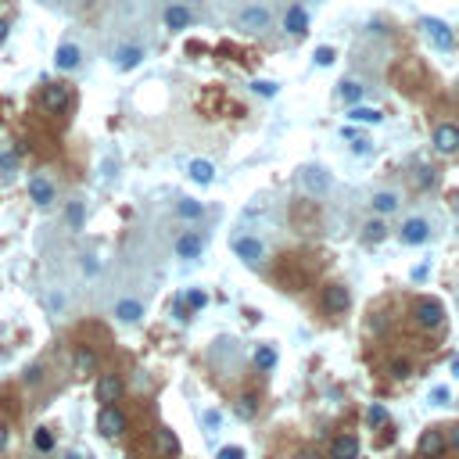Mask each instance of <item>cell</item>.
<instances>
[{
  "mask_svg": "<svg viewBox=\"0 0 459 459\" xmlns=\"http://www.w3.org/2000/svg\"><path fill=\"white\" fill-rule=\"evenodd\" d=\"M302 183H305L309 194H327L330 191V176H327L323 169H305L302 172Z\"/></svg>",
  "mask_w": 459,
  "mask_h": 459,
  "instance_id": "obj_15",
  "label": "cell"
},
{
  "mask_svg": "<svg viewBox=\"0 0 459 459\" xmlns=\"http://www.w3.org/2000/svg\"><path fill=\"white\" fill-rule=\"evenodd\" d=\"M416 323L423 327V330H434V327H441V302H431V298H423V302H416Z\"/></svg>",
  "mask_w": 459,
  "mask_h": 459,
  "instance_id": "obj_3",
  "label": "cell"
},
{
  "mask_svg": "<svg viewBox=\"0 0 459 459\" xmlns=\"http://www.w3.org/2000/svg\"><path fill=\"white\" fill-rule=\"evenodd\" d=\"M352 151L355 154H370V140H352Z\"/></svg>",
  "mask_w": 459,
  "mask_h": 459,
  "instance_id": "obj_41",
  "label": "cell"
},
{
  "mask_svg": "<svg viewBox=\"0 0 459 459\" xmlns=\"http://www.w3.org/2000/svg\"><path fill=\"white\" fill-rule=\"evenodd\" d=\"M65 459H83V456H75V452H69V456H65Z\"/></svg>",
  "mask_w": 459,
  "mask_h": 459,
  "instance_id": "obj_48",
  "label": "cell"
},
{
  "mask_svg": "<svg viewBox=\"0 0 459 459\" xmlns=\"http://www.w3.org/2000/svg\"><path fill=\"white\" fill-rule=\"evenodd\" d=\"M431 395H434V402H449V388H434Z\"/></svg>",
  "mask_w": 459,
  "mask_h": 459,
  "instance_id": "obj_43",
  "label": "cell"
},
{
  "mask_svg": "<svg viewBox=\"0 0 459 459\" xmlns=\"http://www.w3.org/2000/svg\"><path fill=\"white\" fill-rule=\"evenodd\" d=\"M370 204H373L377 212H384V215H388V212H395V209H399V194H391V191H377Z\"/></svg>",
  "mask_w": 459,
  "mask_h": 459,
  "instance_id": "obj_25",
  "label": "cell"
},
{
  "mask_svg": "<svg viewBox=\"0 0 459 459\" xmlns=\"http://www.w3.org/2000/svg\"><path fill=\"white\" fill-rule=\"evenodd\" d=\"M456 212H459V201H456Z\"/></svg>",
  "mask_w": 459,
  "mask_h": 459,
  "instance_id": "obj_49",
  "label": "cell"
},
{
  "mask_svg": "<svg viewBox=\"0 0 459 459\" xmlns=\"http://www.w3.org/2000/svg\"><path fill=\"white\" fill-rule=\"evenodd\" d=\"M97 431L104 438H119L126 431V416L119 413V405H101V416H97Z\"/></svg>",
  "mask_w": 459,
  "mask_h": 459,
  "instance_id": "obj_2",
  "label": "cell"
},
{
  "mask_svg": "<svg viewBox=\"0 0 459 459\" xmlns=\"http://www.w3.org/2000/svg\"><path fill=\"white\" fill-rule=\"evenodd\" d=\"M283 29H287L291 36H305V29H309V11L302 4H291L287 14H283Z\"/></svg>",
  "mask_w": 459,
  "mask_h": 459,
  "instance_id": "obj_9",
  "label": "cell"
},
{
  "mask_svg": "<svg viewBox=\"0 0 459 459\" xmlns=\"http://www.w3.org/2000/svg\"><path fill=\"white\" fill-rule=\"evenodd\" d=\"M97 370V355L90 352V348H79L75 352V373H93Z\"/></svg>",
  "mask_w": 459,
  "mask_h": 459,
  "instance_id": "obj_27",
  "label": "cell"
},
{
  "mask_svg": "<svg viewBox=\"0 0 459 459\" xmlns=\"http://www.w3.org/2000/svg\"><path fill=\"white\" fill-rule=\"evenodd\" d=\"M452 370H456V373H459V355H456V359H452Z\"/></svg>",
  "mask_w": 459,
  "mask_h": 459,
  "instance_id": "obj_47",
  "label": "cell"
},
{
  "mask_svg": "<svg viewBox=\"0 0 459 459\" xmlns=\"http://www.w3.org/2000/svg\"><path fill=\"white\" fill-rule=\"evenodd\" d=\"M115 316H119L122 323H137L140 316H144V305L133 302V298H126V302H119V305H115Z\"/></svg>",
  "mask_w": 459,
  "mask_h": 459,
  "instance_id": "obj_20",
  "label": "cell"
},
{
  "mask_svg": "<svg viewBox=\"0 0 459 459\" xmlns=\"http://www.w3.org/2000/svg\"><path fill=\"white\" fill-rule=\"evenodd\" d=\"M154 441H158V452H162V456H176L180 452V438L172 431H158Z\"/></svg>",
  "mask_w": 459,
  "mask_h": 459,
  "instance_id": "obj_24",
  "label": "cell"
},
{
  "mask_svg": "<svg viewBox=\"0 0 459 459\" xmlns=\"http://www.w3.org/2000/svg\"><path fill=\"white\" fill-rule=\"evenodd\" d=\"M434 148H438V154H456L459 151V126H438Z\"/></svg>",
  "mask_w": 459,
  "mask_h": 459,
  "instance_id": "obj_8",
  "label": "cell"
},
{
  "mask_svg": "<svg viewBox=\"0 0 459 459\" xmlns=\"http://www.w3.org/2000/svg\"><path fill=\"white\" fill-rule=\"evenodd\" d=\"M19 169V154L14 151H0V172H14Z\"/></svg>",
  "mask_w": 459,
  "mask_h": 459,
  "instance_id": "obj_34",
  "label": "cell"
},
{
  "mask_svg": "<svg viewBox=\"0 0 459 459\" xmlns=\"http://www.w3.org/2000/svg\"><path fill=\"white\" fill-rule=\"evenodd\" d=\"M122 399V381L115 373H104L101 381H97V402L101 405H115Z\"/></svg>",
  "mask_w": 459,
  "mask_h": 459,
  "instance_id": "obj_7",
  "label": "cell"
},
{
  "mask_svg": "<svg viewBox=\"0 0 459 459\" xmlns=\"http://www.w3.org/2000/svg\"><path fill=\"white\" fill-rule=\"evenodd\" d=\"M8 438H11V431H8V423H0V452L8 449Z\"/></svg>",
  "mask_w": 459,
  "mask_h": 459,
  "instance_id": "obj_42",
  "label": "cell"
},
{
  "mask_svg": "<svg viewBox=\"0 0 459 459\" xmlns=\"http://www.w3.org/2000/svg\"><path fill=\"white\" fill-rule=\"evenodd\" d=\"M33 449L36 452H51L54 449V434L47 431V427H36V431H33Z\"/></svg>",
  "mask_w": 459,
  "mask_h": 459,
  "instance_id": "obj_29",
  "label": "cell"
},
{
  "mask_svg": "<svg viewBox=\"0 0 459 459\" xmlns=\"http://www.w3.org/2000/svg\"><path fill=\"white\" fill-rule=\"evenodd\" d=\"M65 219H69V226H72V230H79V226H83V204L72 201V204H69V212H65Z\"/></svg>",
  "mask_w": 459,
  "mask_h": 459,
  "instance_id": "obj_33",
  "label": "cell"
},
{
  "mask_svg": "<svg viewBox=\"0 0 459 459\" xmlns=\"http://www.w3.org/2000/svg\"><path fill=\"white\" fill-rule=\"evenodd\" d=\"M233 251H237V259H244V262H262V255H266V248H262V241L259 237H237L233 241Z\"/></svg>",
  "mask_w": 459,
  "mask_h": 459,
  "instance_id": "obj_5",
  "label": "cell"
},
{
  "mask_svg": "<svg viewBox=\"0 0 459 459\" xmlns=\"http://www.w3.org/2000/svg\"><path fill=\"white\" fill-rule=\"evenodd\" d=\"M233 409H237V416H241V420H251V416L259 413V399H255V395H241Z\"/></svg>",
  "mask_w": 459,
  "mask_h": 459,
  "instance_id": "obj_26",
  "label": "cell"
},
{
  "mask_svg": "<svg viewBox=\"0 0 459 459\" xmlns=\"http://www.w3.org/2000/svg\"><path fill=\"white\" fill-rule=\"evenodd\" d=\"M251 359H255V370H262V373L276 366V352H273L269 344H259V348H255V355H251Z\"/></svg>",
  "mask_w": 459,
  "mask_h": 459,
  "instance_id": "obj_23",
  "label": "cell"
},
{
  "mask_svg": "<svg viewBox=\"0 0 459 459\" xmlns=\"http://www.w3.org/2000/svg\"><path fill=\"white\" fill-rule=\"evenodd\" d=\"M423 25V33H427V40H431L438 51H452V43H456V36H452V29L441 22V19H423L420 22Z\"/></svg>",
  "mask_w": 459,
  "mask_h": 459,
  "instance_id": "obj_1",
  "label": "cell"
},
{
  "mask_svg": "<svg viewBox=\"0 0 459 459\" xmlns=\"http://www.w3.org/2000/svg\"><path fill=\"white\" fill-rule=\"evenodd\" d=\"M201 251H204V237L201 233H183L176 241V255L180 259H198Z\"/></svg>",
  "mask_w": 459,
  "mask_h": 459,
  "instance_id": "obj_14",
  "label": "cell"
},
{
  "mask_svg": "<svg viewBox=\"0 0 459 459\" xmlns=\"http://www.w3.org/2000/svg\"><path fill=\"white\" fill-rule=\"evenodd\" d=\"M348 305H352V294H348V287H341V283H330V287L323 291V309L327 312H344Z\"/></svg>",
  "mask_w": 459,
  "mask_h": 459,
  "instance_id": "obj_6",
  "label": "cell"
},
{
  "mask_svg": "<svg viewBox=\"0 0 459 459\" xmlns=\"http://www.w3.org/2000/svg\"><path fill=\"white\" fill-rule=\"evenodd\" d=\"M355 456H359V438L341 434L330 441V459H355Z\"/></svg>",
  "mask_w": 459,
  "mask_h": 459,
  "instance_id": "obj_12",
  "label": "cell"
},
{
  "mask_svg": "<svg viewBox=\"0 0 459 459\" xmlns=\"http://www.w3.org/2000/svg\"><path fill=\"white\" fill-rule=\"evenodd\" d=\"M452 449L459 452V427H452Z\"/></svg>",
  "mask_w": 459,
  "mask_h": 459,
  "instance_id": "obj_45",
  "label": "cell"
},
{
  "mask_svg": "<svg viewBox=\"0 0 459 459\" xmlns=\"http://www.w3.org/2000/svg\"><path fill=\"white\" fill-rule=\"evenodd\" d=\"M334 47H320V51H316V65H320V69H327V65H334Z\"/></svg>",
  "mask_w": 459,
  "mask_h": 459,
  "instance_id": "obj_36",
  "label": "cell"
},
{
  "mask_svg": "<svg viewBox=\"0 0 459 459\" xmlns=\"http://www.w3.org/2000/svg\"><path fill=\"white\" fill-rule=\"evenodd\" d=\"M409 373H413V366H409L405 359H395V362H391V377H399V381H405Z\"/></svg>",
  "mask_w": 459,
  "mask_h": 459,
  "instance_id": "obj_37",
  "label": "cell"
},
{
  "mask_svg": "<svg viewBox=\"0 0 459 459\" xmlns=\"http://www.w3.org/2000/svg\"><path fill=\"white\" fill-rule=\"evenodd\" d=\"M219 459H244V449L241 445H226L223 452H219Z\"/></svg>",
  "mask_w": 459,
  "mask_h": 459,
  "instance_id": "obj_39",
  "label": "cell"
},
{
  "mask_svg": "<svg viewBox=\"0 0 459 459\" xmlns=\"http://www.w3.org/2000/svg\"><path fill=\"white\" fill-rule=\"evenodd\" d=\"M29 198H33L40 209L54 204V183L47 180V176H33V180H29Z\"/></svg>",
  "mask_w": 459,
  "mask_h": 459,
  "instance_id": "obj_10",
  "label": "cell"
},
{
  "mask_svg": "<svg viewBox=\"0 0 459 459\" xmlns=\"http://www.w3.org/2000/svg\"><path fill=\"white\" fill-rule=\"evenodd\" d=\"M237 22H241V29H248V33H259V29L269 25V11L266 8H244Z\"/></svg>",
  "mask_w": 459,
  "mask_h": 459,
  "instance_id": "obj_13",
  "label": "cell"
},
{
  "mask_svg": "<svg viewBox=\"0 0 459 459\" xmlns=\"http://www.w3.org/2000/svg\"><path fill=\"white\" fill-rule=\"evenodd\" d=\"M251 90L262 93V97H276V83H269V79H255V83H251Z\"/></svg>",
  "mask_w": 459,
  "mask_h": 459,
  "instance_id": "obj_35",
  "label": "cell"
},
{
  "mask_svg": "<svg viewBox=\"0 0 459 459\" xmlns=\"http://www.w3.org/2000/svg\"><path fill=\"white\" fill-rule=\"evenodd\" d=\"M348 119L352 122H381L384 115H381V108H366V104H352V112H348Z\"/></svg>",
  "mask_w": 459,
  "mask_h": 459,
  "instance_id": "obj_22",
  "label": "cell"
},
{
  "mask_svg": "<svg viewBox=\"0 0 459 459\" xmlns=\"http://www.w3.org/2000/svg\"><path fill=\"white\" fill-rule=\"evenodd\" d=\"M416 183H420V187H427V183H434V169H420V176H416Z\"/></svg>",
  "mask_w": 459,
  "mask_h": 459,
  "instance_id": "obj_40",
  "label": "cell"
},
{
  "mask_svg": "<svg viewBox=\"0 0 459 459\" xmlns=\"http://www.w3.org/2000/svg\"><path fill=\"white\" fill-rule=\"evenodd\" d=\"M362 237H366V241H370V244H381V241H384V237H388V226L381 223V219H370V223H366V226H362Z\"/></svg>",
  "mask_w": 459,
  "mask_h": 459,
  "instance_id": "obj_28",
  "label": "cell"
},
{
  "mask_svg": "<svg viewBox=\"0 0 459 459\" xmlns=\"http://www.w3.org/2000/svg\"><path fill=\"white\" fill-rule=\"evenodd\" d=\"M366 420H370V427H384L388 423V409L384 405H370L366 409Z\"/></svg>",
  "mask_w": 459,
  "mask_h": 459,
  "instance_id": "obj_32",
  "label": "cell"
},
{
  "mask_svg": "<svg viewBox=\"0 0 459 459\" xmlns=\"http://www.w3.org/2000/svg\"><path fill=\"white\" fill-rule=\"evenodd\" d=\"M431 226H427V219H405L402 223V244H423Z\"/></svg>",
  "mask_w": 459,
  "mask_h": 459,
  "instance_id": "obj_11",
  "label": "cell"
},
{
  "mask_svg": "<svg viewBox=\"0 0 459 459\" xmlns=\"http://www.w3.org/2000/svg\"><path fill=\"white\" fill-rule=\"evenodd\" d=\"M8 40V22H0V43Z\"/></svg>",
  "mask_w": 459,
  "mask_h": 459,
  "instance_id": "obj_46",
  "label": "cell"
},
{
  "mask_svg": "<svg viewBox=\"0 0 459 459\" xmlns=\"http://www.w3.org/2000/svg\"><path fill=\"white\" fill-rule=\"evenodd\" d=\"M187 305H191V309H204V305H209V294H204V291H187Z\"/></svg>",
  "mask_w": 459,
  "mask_h": 459,
  "instance_id": "obj_38",
  "label": "cell"
},
{
  "mask_svg": "<svg viewBox=\"0 0 459 459\" xmlns=\"http://www.w3.org/2000/svg\"><path fill=\"white\" fill-rule=\"evenodd\" d=\"M72 101V90L69 86H61V83H51V86H43V97H40V104L47 108V112H61Z\"/></svg>",
  "mask_w": 459,
  "mask_h": 459,
  "instance_id": "obj_4",
  "label": "cell"
},
{
  "mask_svg": "<svg viewBox=\"0 0 459 459\" xmlns=\"http://www.w3.org/2000/svg\"><path fill=\"white\" fill-rule=\"evenodd\" d=\"M212 176H215L212 162H204V158H194V162H191V180L204 187V183H212Z\"/></svg>",
  "mask_w": 459,
  "mask_h": 459,
  "instance_id": "obj_21",
  "label": "cell"
},
{
  "mask_svg": "<svg viewBox=\"0 0 459 459\" xmlns=\"http://www.w3.org/2000/svg\"><path fill=\"white\" fill-rule=\"evenodd\" d=\"M445 452V438H441V431H427L423 438H420V456H441Z\"/></svg>",
  "mask_w": 459,
  "mask_h": 459,
  "instance_id": "obj_18",
  "label": "cell"
},
{
  "mask_svg": "<svg viewBox=\"0 0 459 459\" xmlns=\"http://www.w3.org/2000/svg\"><path fill=\"white\" fill-rule=\"evenodd\" d=\"M338 93H341V101H344V104H359V101H362V86L352 83V79H348V83H341Z\"/></svg>",
  "mask_w": 459,
  "mask_h": 459,
  "instance_id": "obj_31",
  "label": "cell"
},
{
  "mask_svg": "<svg viewBox=\"0 0 459 459\" xmlns=\"http://www.w3.org/2000/svg\"><path fill=\"white\" fill-rule=\"evenodd\" d=\"M176 212H180L183 219H201V215H204V204H201V201H191V198H183V201L176 204Z\"/></svg>",
  "mask_w": 459,
  "mask_h": 459,
  "instance_id": "obj_30",
  "label": "cell"
},
{
  "mask_svg": "<svg viewBox=\"0 0 459 459\" xmlns=\"http://www.w3.org/2000/svg\"><path fill=\"white\" fill-rule=\"evenodd\" d=\"M165 25L176 33V29H187L191 25V11H187L183 4H172V8H165Z\"/></svg>",
  "mask_w": 459,
  "mask_h": 459,
  "instance_id": "obj_19",
  "label": "cell"
},
{
  "mask_svg": "<svg viewBox=\"0 0 459 459\" xmlns=\"http://www.w3.org/2000/svg\"><path fill=\"white\" fill-rule=\"evenodd\" d=\"M140 61H144V51H140V47H119V51H115V65H119L122 72L137 69Z\"/></svg>",
  "mask_w": 459,
  "mask_h": 459,
  "instance_id": "obj_16",
  "label": "cell"
},
{
  "mask_svg": "<svg viewBox=\"0 0 459 459\" xmlns=\"http://www.w3.org/2000/svg\"><path fill=\"white\" fill-rule=\"evenodd\" d=\"M54 65H58L61 72L75 69V65H79V47H75V43H61L58 54H54Z\"/></svg>",
  "mask_w": 459,
  "mask_h": 459,
  "instance_id": "obj_17",
  "label": "cell"
},
{
  "mask_svg": "<svg viewBox=\"0 0 459 459\" xmlns=\"http://www.w3.org/2000/svg\"><path fill=\"white\" fill-rule=\"evenodd\" d=\"M204 423H209V427H219V413H215V409H209V413H204Z\"/></svg>",
  "mask_w": 459,
  "mask_h": 459,
  "instance_id": "obj_44",
  "label": "cell"
}]
</instances>
